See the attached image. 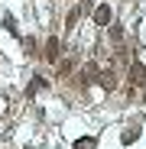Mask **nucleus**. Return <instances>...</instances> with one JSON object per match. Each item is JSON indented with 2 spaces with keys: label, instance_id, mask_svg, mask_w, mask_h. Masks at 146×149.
Listing matches in <instances>:
<instances>
[{
  "label": "nucleus",
  "instance_id": "f03ea898",
  "mask_svg": "<svg viewBox=\"0 0 146 149\" xmlns=\"http://www.w3.org/2000/svg\"><path fill=\"white\" fill-rule=\"evenodd\" d=\"M45 58H49V62H55V58H59V39H55V36L49 39V45H45Z\"/></svg>",
  "mask_w": 146,
  "mask_h": 149
},
{
  "label": "nucleus",
  "instance_id": "20e7f679",
  "mask_svg": "<svg viewBox=\"0 0 146 149\" xmlns=\"http://www.w3.org/2000/svg\"><path fill=\"white\" fill-rule=\"evenodd\" d=\"M94 143H97V139H94V136H88V139H78V143H75V149H94Z\"/></svg>",
  "mask_w": 146,
  "mask_h": 149
},
{
  "label": "nucleus",
  "instance_id": "f257e3e1",
  "mask_svg": "<svg viewBox=\"0 0 146 149\" xmlns=\"http://www.w3.org/2000/svg\"><path fill=\"white\" fill-rule=\"evenodd\" d=\"M94 23H97V26H107V23H110V7H97L94 10Z\"/></svg>",
  "mask_w": 146,
  "mask_h": 149
},
{
  "label": "nucleus",
  "instance_id": "7ed1b4c3",
  "mask_svg": "<svg viewBox=\"0 0 146 149\" xmlns=\"http://www.w3.org/2000/svg\"><path fill=\"white\" fill-rule=\"evenodd\" d=\"M133 81L146 84V71H143V65H133Z\"/></svg>",
  "mask_w": 146,
  "mask_h": 149
}]
</instances>
